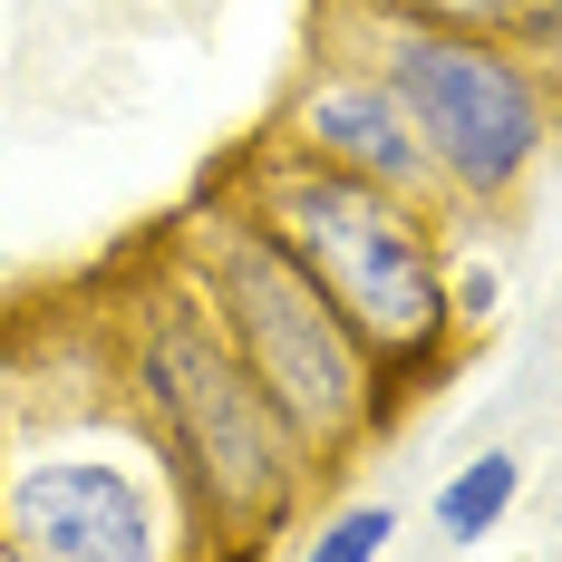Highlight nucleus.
<instances>
[{
	"label": "nucleus",
	"instance_id": "obj_1",
	"mask_svg": "<svg viewBox=\"0 0 562 562\" xmlns=\"http://www.w3.org/2000/svg\"><path fill=\"white\" fill-rule=\"evenodd\" d=\"M116 359V389L136 397V417L156 427V447L175 456L184 495L214 533V562H272L301 533V495H311V447L281 427V407L262 379L233 359L224 321L194 301V281L166 262V243L108 291L98 311Z\"/></svg>",
	"mask_w": 562,
	"mask_h": 562
},
{
	"label": "nucleus",
	"instance_id": "obj_2",
	"mask_svg": "<svg viewBox=\"0 0 562 562\" xmlns=\"http://www.w3.org/2000/svg\"><path fill=\"white\" fill-rule=\"evenodd\" d=\"M0 553L10 562H214V533L175 456L116 389L108 330L88 311V369L0 389Z\"/></svg>",
	"mask_w": 562,
	"mask_h": 562
},
{
	"label": "nucleus",
	"instance_id": "obj_3",
	"mask_svg": "<svg viewBox=\"0 0 562 562\" xmlns=\"http://www.w3.org/2000/svg\"><path fill=\"white\" fill-rule=\"evenodd\" d=\"M156 243H166L175 272L194 281V301L224 321L233 359L262 379V397L281 407V427L311 447L321 475L349 465V456H369L397 417H407L389 397V379H379V359L359 349V330L330 311V291L281 252V233L233 194L224 175H214Z\"/></svg>",
	"mask_w": 562,
	"mask_h": 562
},
{
	"label": "nucleus",
	"instance_id": "obj_4",
	"mask_svg": "<svg viewBox=\"0 0 562 562\" xmlns=\"http://www.w3.org/2000/svg\"><path fill=\"white\" fill-rule=\"evenodd\" d=\"M224 184L281 233V252L330 291V311L359 330V349L379 359L397 407L447 379L465 330H456V301H447V243H437L447 214L437 204H407L389 184L330 175L301 146H281V136H262L252 156H233Z\"/></svg>",
	"mask_w": 562,
	"mask_h": 562
},
{
	"label": "nucleus",
	"instance_id": "obj_5",
	"mask_svg": "<svg viewBox=\"0 0 562 562\" xmlns=\"http://www.w3.org/2000/svg\"><path fill=\"white\" fill-rule=\"evenodd\" d=\"M321 40L359 49L407 98L447 214H505L514 194L533 184L543 146L562 136V68L514 49V40L427 30V20H397L379 0H330Z\"/></svg>",
	"mask_w": 562,
	"mask_h": 562
},
{
	"label": "nucleus",
	"instance_id": "obj_6",
	"mask_svg": "<svg viewBox=\"0 0 562 562\" xmlns=\"http://www.w3.org/2000/svg\"><path fill=\"white\" fill-rule=\"evenodd\" d=\"M272 136H281V146H301L311 166H330V175L389 184V194H407V204H437V166H427V146H417L407 98H397L359 49H339V40H321L311 78L281 98ZM437 214H447V204H437Z\"/></svg>",
	"mask_w": 562,
	"mask_h": 562
},
{
	"label": "nucleus",
	"instance_id": "obj_7",
	"mask_svg": "<svg viewBox=\"0 0 562 562\" xmlns=\"http://www.w3.org/2000/svg\"><path fill=\"white\" fill-rule=\"evenodd\" d=\"M514 505H524V456L514 447H475L465 465L437 475V495H427V524H437V543H485V533H505Z\"/></svg>",
	"mask_w": 562,
	"mask_h": 562
},
{
	"label": "nucleus",
	"instance_id": "obj_8",
	"mask_svg": "<svg viewBox=\"0 0 562 562\" xmlns=\"http://www.w3.org/2000/svg\"><path fill=\"white\" fill-rule=\"evenodd\" d=\"M397 20H427V30H475V40H514V49L553 58L562 68V0H379Z\"/></svg>",
	"mask_w": 562,
	"mask_h": 562
},
{
	"label": "nucleus",
	"instance_id": "obj_9",
	"mask_svg": "<svg viewBox=\"0 0 562 562\" xmlns=\"http://www.w3.org/2000/svg\"><path fill=\"white\" fill-rule=\"evenodd\" d=\"M389 543H397V505L389 495H349L311 533H291V562H389Z\"/></svg>",
	"mask_w": 562,
	"mask_h": 562
},
{
	"label": "nucleus",
	"instance_id": "obj_10",
	"mask_svg": "<svg viewBox=\"0 0 562 562\" xmlns=\"http://www.w3.org/2000/svg\"><path fill=\"white\" fill-rule=\"evenodd\" d=\"M447 301H456V330H485V321H495V301H505V281H495V262H485V252H465V262H447Z\"/></svg>",
	"mask_w": 562,
	"mask_h": 562
},
{
	"label": "nucleus",
	"instance_id": "obj_11",
	"mask_svg": "<svg viewBox=\"0 0 562 562\" xmlns=\"http://www.w3.org/2000/svg\"><path fill=\"white\" fill-rule=\"evenodd\" d=\"M0 562H10V553H0Z\"/></svg>",
	"mask_w": 562,
	"mask_h": 562
}]
</instances>
